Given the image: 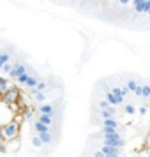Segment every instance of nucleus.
<instances>
[{
  "label": "nucleus",
  "instance_id": "393cba45",
  "mask_svg": "<svg viewBox=\"0 0 150 157\" xmlns=\"http://www.w3.org/2000/svg\"><path fill=\"white\" fill-rule=\"evenodd\" d=\"M148 101H150V97H148Z\"/></svg>",
  "mask_w": 150,
  "mask_h": 157
},
{
  "label": "nucleus",
  "instance_id": "f3484780",
  "mask_svg": "<svg viewBox=\"0 0 150 157\" xmlns=\"http://www.w3.org/2000/svg\"><path fill=\"white\" fill-rule=\"evenodd\" d=\"M36 99H37V101H44V94H43V92H37V94H36Z\"/></svg>",
  "mask_w": 150,
  "mask_h": 157
},
{
  "label": "nucleus",
  "instance_id": "4468645a",
  "mask_svg": "<svg viewBox=\"0 0 150 157\" xmlns=\"http://www.w3.org/2000/svg\"><path fill=\"white\" fill-rule=\"evenodd\" d=\"M110 106H111V104H110V102H108L106 99H104V101H101V102H99V108H101V109H108Z\"/></svg>",
  "mask_w": 150,
  "mask_h": 157
},
{
  "label": "nucleus",
  "instance_id": "4be33fe9",
  "mask_svg": "<svg viewBox=\"0 0 150 157\" xmlns=\"http://www.w3.org/2000/svg\"><path fill=\"white\" fill-rule=\"evenodd\" d=\"M131 0H120V4H129Z\"/></svg>",
  "mask_w": 150,
  "mask_h": 157
},
{
  "label": "nucleus",
  "instance_id": "1a4fd4ad",
  "mask_svg": "<svg viewBox=\"0 0 150 157\" xmlns=\"http://www.w3.org/2000/svg\"><path fill=\"white\" fill-rule=\"evenodd\" d=\"M39 140L43 143H51L53 141V136H51L50 132H43V134H39Z\"/></svg>",
  "mask_w": 150,
  "mask_h": 157
},
{
  "label": "nucleus",
  "instance_id": "412c9836",
  "mask_svg": "<svg viewBox=\"0 0 150 157\" xmlns=\"http://www.w3.org/2000/svg\"><path fill=\"white\" fill-rule=\"evenodd\" d=\"M106 157H118V155H117V154H108Z\"/></svg>",
  "mask_w": 150,
  "mask_h": 157
},
{
  "label": "nucleus",
  "instance_id": "a211bd4d",
  "mask_svg": "<svg viewBox=\"0 0 150 157\" xmlns=\"http://www.w3.org/2000/svg\"><path fill=\"white\" fill-rule=\"evenodd\" d=\"M147 113V106H141L140 108V115H145Z\"/></svg>",
  "mask_w": 150,
  "mask_h": 157
},
{
  "label": "nucleus",
  "instance_id": "f8f14e48",
  "mask_svg": "<svg viewBox=\"0 0 150 157\" xmlns=\"http://www.w3.org/2000/svg\"><path fill=\"white\" fill-rule=\"evenodd\" d=\"M125 113H127V115H134L136 113L134 104H125Z\"/></svg>",
  "mask_w": 150,
  "mask_h": 157
},
{
  "label": "nucleus",
  "instance_id": "9b49d317",
  "mask_svg": "<svg viewBox=\"0 0 150 157\" xmlns=\"http://www.w3.org/2000/svg\"><path fill=\"white\" fill-rule=\"evenodd\" d=\"M136 88H138V83H136L134 79H129L127 83H125V90H127V92H129V90H131V92H134Z\"/></svg>",
  "mask_w": 150,
  "mask_h": 157
},
{
  "label": "nucleus",
  "instance_id": "423d86ee",
  "mask_svg": "<svg viewBox=\"0 0 150 157\" xmlns=\"http://www.w3.org/2000/svg\"><path fill=\"white\" fill-rule=\"evenodd\" d=\"M34 127H36V131L39 132V134H43V132H50V129H48V125H44V124H41L39 120L36 122V125H34Z\"/></svg>",
  "mask_w": 150,
  "mask_h": 157
},
{
  "label": "nucleus",
  "instance_id": "2eb2a0df",
  "mask_svg": "<svg viewBox=\"0 0 150 157\" xmlns=\"http://www.w3.org/2000/svg\"><path fill=\"white\" fill-rule=\"evenodd\" d=\"M32 143H34L36 147H41V145H43V141H41V140H39L37 136H34V138H32Z\"/></svg>",
  "mask_w": 150,
  "mask_h": 157
},
{
  "label": "nucleus",
  "instance_id": "20e7f679",
  "mask_svg": "<svg viewBox=\"0 0 150 157\" xmlns=\"http://www.w3.org/2000/svg\"><path fill=\"white\" fill-rule=\"evenodd\" d=\"M102 127H106V129H118V122L115 120V118H104V120H102Z\"/></svg>",
  "mask_w": 150,
  "mask_h": 157
},
{
  "label": "nucleus",
  "instance_id": "7ed1b4c3",
  "mask_svg": "<svg viewBox=\"0 0 150 157\" xmlns=\"http://www.w3.org/2000/svg\"><path fill=\"white\" fill-rule=\"evenodd\" d=\"M111 94H113L117 99H120L122 102H124V97L127 95V90H125V88H120V86H113V88H111Z\"/></svg>",
  "mask_w": 150,
  "mask_h": 157
},
{
  "label": "nucleus",
  "instance_id": "dca6fc26",
  "mask_svg": "<svg viewBox=\"0 0 150 157\" xmlns=\"http://www.w3.org/2000/svg\"><path fill=\"white\" fill-rule=\"evenodd\" d=\"M44 88H46V83H44V81H41V83H37V90H39V92H43Z\"/></svg>",
  "mask_w": 150,
  "mask_h": 157
},
{
  "label": "nucleus",
  "instance_id": "f257e3e1",
  "mask_svg": "<svg viewBox=\"0 0 150 157\" xmlns=\"http://www.w3.org/2000/svg\"><path fill=\"white\" fill-rule=\"evenodd\" d=\"M18 124H7L6 127L2 129V134H4V138L6 140H13V138H16V134H18Z\"/></svg>",
  "mask_w": 150,
  "mask_h": 157
},
{
  "label": "nucleus",
  "instance_id": "9d476101",
  "mask_svg": "<svg viewBox=\"0 0 150 157\" xmlns=\"http://www.w3.org/2000/svg\"><path fill=\"white\" fill-rule=\"evenodd\" d=\"M39 122L44 124V125H50L51 122H53V117H50V115H41L39 117Z\"/></svg>",
  "mask_w": 150,
  "mask_h": 157
},
{
  "label": "nucleus",
  "instance_id": "ddd939ff",
  "mask_svg": "<svg viewBox=\"0 0 150 157\" xmlns=\"http://www.w3.org/2000/svg\"><path fill=\"white\" fill-rule=\"evenodd\" d=\"M141 95L143 97H150V85L141 86Z\"/></svg>",
  "mask_w": 150,
  "mask_h": 157
},
{
  "label": "nucleus",
  "instance_id": "0eeeda50",
  "mask_svg": "<svg viewBox=\"0 0 150 157\" xmlns=\"http://www.w3.org/2000/svg\"><path fill=\"white\" fill-rule=\"evenodd\" d=\"M41 113H43V115H50V117H53V113H55V111H53V108H51L50 104H43V106H41Z\"/></svg>",
  "mask_w": 150,
  "mask_h": 157
},
{
  "label": "nucleus",
  "instance_id": "f03ea898",
  "mask_svg": "<svg viewBox=\"0 0 150 157\" xmlns=\"http://www.w3.org/2000/svg\"><path fill=\"white\" fill-rule=\"evenodd\" d=\"M148 9H150V0H143V2L134 4V11H138V13H148Z\"/></svg>",
  "mask_w": 150,
  "mask_h": 157
},
{
  "label": "nucleus",
  "instance_id": "aec40b11",
  "mask_svg": "<svg viewBox=\"0 0 150 157\" xmlns=\"http://www.w3.org/2000/svg\"><path fill=\"white\" fill-rule=\"evenodd\" d=\"M95 157H106V155H104L102 152H95Z\"/></svg>",
  "mask_w": 150,
  "mask_h": 157
},
{
  "label": "nucleus",
  "instance_id": "5701e85b",
  "mask_svg": "<svg viewBox=\"0 0 150 157\" xmlns=\"http://www.w3.org/2000/svg\"><path fill=\"white\" fill-rule=\"evenodd\" d=\"M148 14H150V9H148Z\"/></svg>",
  "mask_w": 150,
  "mask_h": 157
},
{
  "label": "nucleus",
  "instance_id": "6ab92c4d",
  "mask_svg": "<svg viewBox=\"0 0 150 157\" xmlns=\"http://www.w3.org/2000/svg\"><path fill=\"white\" fill-rule=\"evenodd\" d=\"M134 94H136V95H141V86H140V85H138V88L134 90Z\"/></svg>",
  "mask_w": 150,
  "mask_h": 157
},
{
  "label": "nucleus",
  "instance_id": "6e6552de",
  "mask_svg": "<svg viewBox=\"0 0 150 157\" xmlns=\"http://www.w3.org/2000/svg\"><path fill=\"white\" fill-rule=\"evenodd\" d=\"M16 95H18V92H16L14 88H11V90L6 94V101H7V102H13V101L16 99Z\"/></svg>",
  "mask_w": 150,
  "mask_h": 157
},
{
  "label": "nucleus",
  "instance_id": "39448f33",
  "mask_svg": "<svg viewBox=\"0 0 150 157\" xmlns=\"http://www.w3.org/2000/svg\"><path fill=\"white\" fill-rule=\"evenodd\" d=\"M106 101L110 102V104H111V106H117V104H122V101H120V99H117V97H115L113 94H111V90H110V92H106Z\"/></svg>",
  "mask_w": 150,
  "mask_h": 157
},
{
  "label": "nucleus",
  "instance_id": "b1692460",
  "mask_svg": "<svg viewBox=\"0 0 150 157\" xmlns=\"http://www.w3.org/2000/svg\"><path fill=\"white\" fill-rule=\"evenodd\" d=\"M131 2H134V0H131Z\"/></svg>",
  "mask_w": 150,
  "mask_h": 157
}]
</instances>
